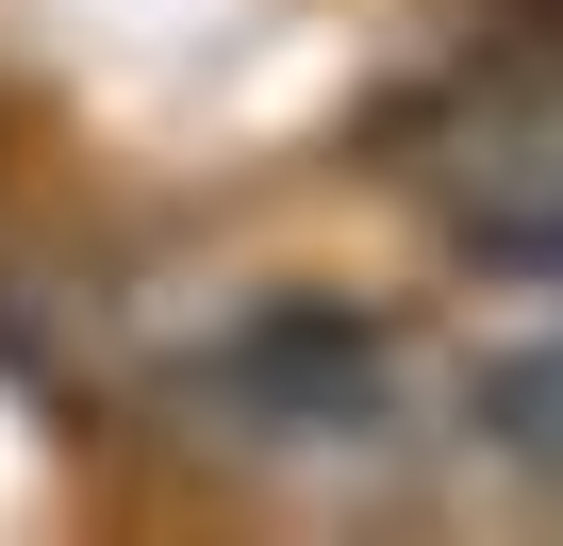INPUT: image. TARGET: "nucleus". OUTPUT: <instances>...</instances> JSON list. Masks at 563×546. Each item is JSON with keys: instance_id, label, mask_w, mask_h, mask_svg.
Segmentation results:
<instances>
[{"instance_id": "obj_1", "label": "nucleus", "mask_w": 563, "mask_h": 546, "mask_svg": "<svg viewBox=\"0 0 563 546\" xmlns=\"http://www.w3.org/2000/svg\"><path fill=\"white\" fill-rule=\"evenodd\" d=\"M216 447H249V464H349V447H382L398 414H415V348L382 332V315H349V299H265V315H232L216 348H183V381H166Z\"/></svg>"}, {"instance_id": "obj_2", "label": "nucleus", "mask_w": 563, "mask_h": 546, "mask_svg": "<svg viewBox=\"0 0 563 546\" xmlns=\"http://www.w3.org/2000/svg\"><path fill=\"white\" fill-rule=\"evenodd\" d=\"M415 199L481 248V265H563V67H464L415 116Z\"/></svg>"}, {"instance_id": "obj_3", "label": "nucleus", "mask_w": 563, "mask_h": 546, "mask_svg": "<svg viewBox=\"0 0 563 546\" xmlns=\"http://www.w3.org/2000/svg\"><path fill=\"white\" fill-rule=\"evenodd\" d=\"M464 447L563 497V332H514V348L464 365Z\"/></svg>"}]
</instances>
